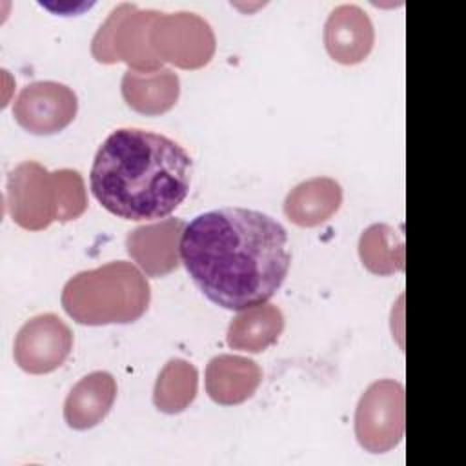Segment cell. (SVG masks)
Here are the masks:
<instances>
[{"label":"cell","instance_id":"ba28073f","mask_svg":"<svg viewBox=\"0 0 466 466\" xmlns=\"http://www.w3.org/2000/svg\"><path fill=\"white\" fill-rule=\"evenodd\" d=\"M184 220L166 218L129 231L126 248L129 257L149 277H164L178 268V240Z\"/></svg>","mask_w":466,"mask_h":466},{"label":"cell","instance_id":"7a4b0ae2","mask_svg":"<svg viewBox=\"0 0 466 466\" xmlns=\"http://www.w3.org/2000/svg\"><path fill=\"white\" fill-rule=\"evenodd\" d=\"M193 158L177 140L142 127H118L95 153L89 187L98 204L124 220H158L187 197Z\"/></svg>","mask_w":466,"mask_h":466},{"label":"cell","instance_id":"3957f363","mask_svg":"<svg viewBox=\"0 0 466 466\" xmlns=\"http://www.w3.org/2000/svg\"><path fill=\"white\" fill-rule=\"evenodd\" d=\"M147 279L131 262L116 260L71 277L62 289V308L78 324H129L149 306Z\"/></svg>","mask_w":466,"mask_h":466},{"label":"cell","instance_id":"9c48e42d","mask_svg":"<svg viewBox=\"0 0 466 466\" xmlns=\"http://www.w3.org/2000/svg\"><path fill=\"white\" fill-rule=\"evenodd\" d=\"M373 24L364 9L355 4L335 7L324 25V46L340 64L362 62L373 47Z\"/></svg>","mask_w":466,"mask_h":466},{"label":"cell","instance_id":"5b68a950","mask_svg":"<svg viewBox=\"0 0 466 466\" xmlns=\"http://www.w3.org/2000/svg\"><path fill=\"white\" fill-rule=\"evenodd\" d=\"M404 390L391 379L373 382L360 397L355 431L362 448L379 453L393 448L402 435Z\"/></svg>","mask_w":466,"mask_h":466},{"label":"cell","instance_id":"7c38bea8","mask_svg":"<svg viewBox=\"0 0 466 466\" xmlns=\"http://www.w3.org/2000/svg\"><path fill=\"white\" fill-rule=\"evenodd\" d=\"M284 328V317L275 306H255L233 319L228 329V346L258 353L273 344Z\"/></svg>","mask_w":466,"mask_h":466},{"label":"cell","instance_id":"4fadbf2b","mask_svg":"<svg viewBox=\"0 0 466 466\" xmlns=\"http://www.w3.org/2000/svg\"><path fill=\"white\" fill-rule=\"evenodd\" d=\"M258 366L244 357L220 355L209 360L206 388L213 400L220 404H238L253 395L258 382L257 380H237V377L251 373Z\"/></svg>","mask_w":466,"mask_h":466},{"label":"cell","instance_id":"9a60e30c","mask_svg":"<svg viewBox=\"0 0 466 466\" xmlns=\"http://www.w3.org/2000/svg\"><path fill=\"white\" fill-rule=\"evenodd\" d=\"M173 391H178L184 406L195 399L197 391V370L180 359L169 360L155 384L153 400L160 411H169Z\"/></svg>","mask_w":466,"mask_h":466},{"label":"cell","instance_id":"6da1fadb","mask_svg":"<svg viewBox=\"0 0 466 466\" xmlns=\"http://www.w3.org/2000/svg\"><path fill=\"white\" fill-rule=\"evenodd\" d=\"M178 255L200 293L229 311L266 304L291 266L286 228L268 213L240 206L191 218L182 229Z\"/></svg>","mask_w":466,"mask_h":466},{"label":"cell","instance_id":"5bb4252c","mask_svg":"<svg viewBox=\"0 0 466 466\" xmlns=\"http://www.w3.org/2000/svg\"><path fill=\"white\" fill-rule=\"evenodd\" d=\"M140 73L149 89L144 91V89L122 87V95L126 102L133 109L146 115H158L167 111L178 98V76L169 69H160L147 76L144 75V71Z\"/></svg>","mask_w":466,"mask_h":466},{"label":"cell","instance_id":"52a82bcc","mask_svg":"<svg viewBox=\"0 0 466 466\" xmlns=\"http://www.w3.org/2000/svg\"><path fill=\"white\" fill-rule=\"evenodd\" d=\"M73 350L69 326L55 313H42L24 322L13 344V359L20 370L42 375L60 368Z\"/></svg>","mask_w":466,"mask_h":466},{"label":"cell","instance_id":"277c9868","mask_svg":"<svg viewBox=\"0 0 466 466\" xmlns=\"http://www.w3.org/2000/svg\"><path fill=\"white\" fill-rule=\"evenodd\" d=\"M7 208L24 229H44L53 220L76 218L86 209L84 182L76 171L47 173L40 164L27 160L7 177Z\"/></svg>","mask_w":466,"mask_h":466},{"label":"cell","instance_id":"8fae6325","mask_svg":"<svg viewBox=\"0 0 466 466\" xmlns=\"http://www.w3.org/2000/svg\"><path fill=\"white\" fill-rule=\"evenodd\" d=\"M342 202L340 184L328 177H317L299 184L284 200L286 217L302 228L328 220Z\"/></svg>","mask_w":466,"mask_h":466},{"label":"cell","instance_id":"30bf717a","mask_svg":"<svg viewBox=\"0 0 466 466\" xmlns=\"http://www.w3.org/2000/svg\"><path fill=\"white\" fill-rule=\"evenodd\" d=\"M116 399V382L107 371L82 377L64 402V419L73 430H89L102 422Z\"/></svg>","mask_w":466,"mask_h":466},{"label":"cell","instance_id":"8992f818","mask_svg":"<svg viewBox=\"0 0 466 466\" xmlns=\"http://www.w3.org/2000/svg\"><path fill=\"white\" fill-rule=\"evenodd\" d=\"M78 111L76 93L60 82L38 80L20 89L13 102L16 124L31 135H55L67 127Z\"/></svg>","mask_w":466,"mask_h":466}]
</instances>
